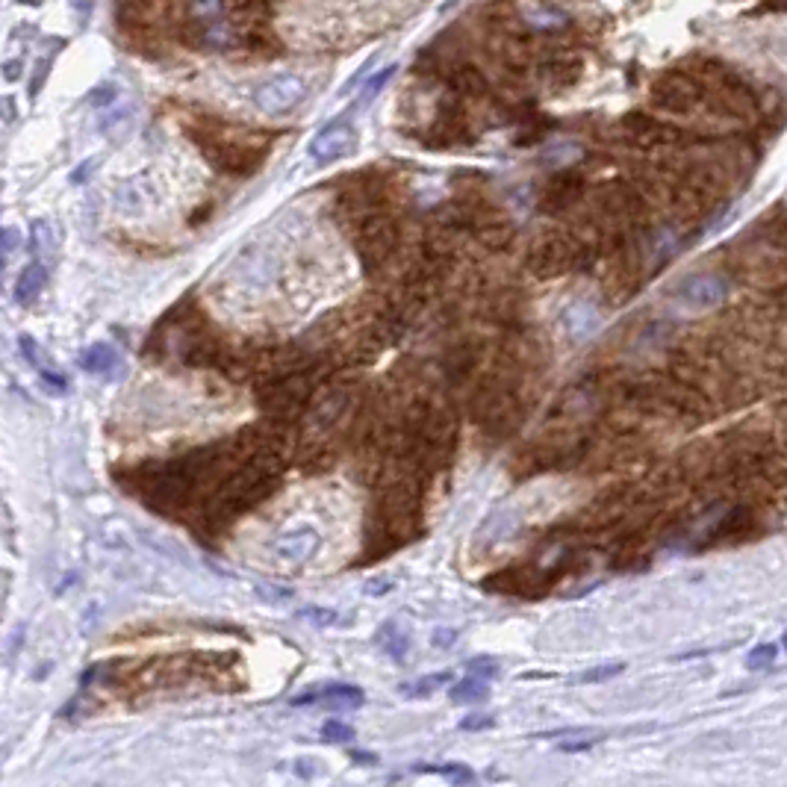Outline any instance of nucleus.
Listing matches in <instances>:
<instances>
[{
  "label": "nucleus",
  "instance_id": "4468645a",
  "mask_svg": "<svg viewBox=\"0 0 787 787\" xmlns=\"http://www.w3.org/2000/svg\"><path fill=\"white\" fill-rule=\"evenodd\" d=\"M357 151V130L345 121H337V124H328L313 142H310V157L313 163L319 166H331V163H339L345 157H351Z\"/></svg>",
  "mask_w": 787,
  "mask_h": 787
},
{
  "label": "nucleus",
  "instance_id": "a211bd4d",
  "mask_svg": "<svg viewBox=\"0 0 787 787\" xmlns=\"http://www.w3.org/2000/svg\"><path fill=\"white\" fill-rule=\"evenodd\" d=\"M351 393L348 390H342V387H331V390H325V393L319 395L313 404H310V422H313V428L319 431V434H331L334 428H337L339 422L348 416V410H351Z\"/></svg>",
  "mask_w": 787,
  "mask_h": 787
},
{
  "label": "nucleus",
  "instance_id": "ea45409f",
  "mask_svg": "<svg viewBox=\"0 0 787 787\" xmlns=\"http://www.w3.org/2000/svg\"><path fill=\"white\" fill-rule=\"evenodd\" d=\"M21 68H24V62H21V59H9V62L3 65V71H6V80H18V77H21Z\"/></svg>",
  "mask_w": 787,
  "mask_h": 787
},
{
  "label": "nucleus",
  "instance_id": "f704fd0d",
  "mask_svg": "<svg viewBox=\"0 0 787 787\" xmlns=\"http://www.w3.org/2000/svg\"><path fill=\"white\" fill-rule=\"evenodd\" d=\"M496 726V717H490V714H472V717H466L463 723H460V729L463 731H487Z\"/></svg>",
  "mask_w": 787,
  "mask_h": 787
},
{
  "label": "nucleus",
  "instance_id": "5701e85b",
  "mask_svg": "<svg viewBox=\"0 0 787 787\" xmlns=\"http://www.w3.org/2000/svg\"><path fill=\"white\" fill-rule=\"evenodd\" d=\"M225 6L236 27L260 24L269 18V0H225Z\"/></svg>",
  "mask_w": 787,
  "mask_h": 787
},
{
  "label": "nucleus",
  "instance_id": "7ed1b4c3",
  "mask_svg": "<svg viewBox=\"0 0 787 787\" xmlns=\"http://www.w3.org/2000/svg\"><path fill=\"white\" fill-rule=\"evenodd\" d=\"M313 395V378L304 369H286L281 375L263 381L257 387V404L266 410L269 419L292 425L310 404Z\"/></svg>",
  "mask_w": 787,
  "mask_h": 787
},
{
  "label": "nucleus",
  "instance_id": "58836bf2",
  "mask_svg": "<svg viewBox=\"0 0 787 787\" xmlns=\"http://www.w3.org/2000/svg\"><path fill=\"white\" fill-rule=\"evenodd\" d=\"M301 617L313 619L316 625H331V622L337 619V614H334V611H319V608H307V611H301Z\"/></svg>",
  "mask_w": 787,
  "mask_h": 787
},
{
  "label": "nucleus",
  "instance_id": "f8f14e48",
  "mask_svg": "<svg viewBox=\"0 0 787 787\" xmlns=\"http://www.w3.org/2000/svg\"><path fill=\"white\" fill-rule=\"evenodd\" d=\"M726 292H729V286L723 281V275H717V272H696L675 286V298L690 310H711V307L723 304Z\"/></svg>",
  "mask_w": 787,
  "mask_h": 787
},
{
  "label": "nucleus",
  "instance_id": "f3484780",
  "mask_svg": "<svg viewBox=\"0 0 787 787\" xmlns=\"http://www.w3.org/2000/svg\"><path fill=\"white\" fill-rule=\"evenodd\" d=\"M581 74H584V62H581V57H575V54H558V57L543 59V62L537 65V80H540V86L549 89V92H566V89H572V86L581 80Z\"/></svg>",
  "mask_w": 787,
  "mask_h": 787
},
{
  "label": "nucleus",
  "instance_id": "2eb2a0df",
  "mask_svg": "<svg viewBox=\"0 0 787 787\" xmlns=\"http://www.w3.org/2000/svg\"><path fill=\"white\" fill-rule=\"evenodd\" d=\"M440 71H443L451 92L460 98H484L490 92L487 74L469 59H446V62H440Z\"/></svg>",
  "mask_w": 787,
  "mask_h": 787
},
{
  "label": "nucleus",
  "instance_id": "f03ea898",
  "mask_svg": "<svg viewBox=\"0 0 787 787\" xmlns=\"http://www.w3.org/2000/svg\"><path fill=\"white\" fill-rule=\"evenodd\" d=\"M519 378L502 372L499 366L478 381V387L472 390V401H469V410H472V419L475 425L481 428L484 437L490 440H505L513 434V428L522 422V410H525V401L519 393Z\"/></svg>",
  "mask_w": 787,
  "mask_h": 787
},
{
  "label": "nucleus",
  "instance_id": "6e6552de",
  "mask_svg": "<svg viewBox=\"0 0 787 787\" xmlns=\"http://www.w3.org/2000/svg\"><path fill=\"white\" fill-rule=\"evenodd\" d=\"M619 136L640 151H658V148H678L687 142V133L670 121H661L649 113H628L619 121Z\"/></svg>",
  "mask_w": 787,
  "mask_h": 787
},
{
  "label": "nucleus",
  "instance_id": "9d476101",
  "mask_svg": "<svg viewBox=\"0 0 787 787\" xmlns=\"http://www.w3.org/2000/svg\"><path fill=\"white\" fill-rule=\"evenodd\" d=\"M307 95H310V86H307L304 77H298V74H275V77H269L266 83L257 86L254 104L260 107V113L278 118V115H289L292 110H298L307 101Z\"/></svg>",
  "mask_w": 787,
  "mask_h": 787
},
{
  "label": "nucleus",
  "instance_id": "79ce46f5",
  "mask_svg": "<svg viewBox=\"0 0 787 787\" xmlns=\"http://www.w3.org/2000/svg\"><path fill=\"white\" fill-rule=\"evenodd\" d=\"M71 6H74V9H77V12H80L83 18H86V15L92 12V6H95V0H71Z\"/></svg>",
  "mask_w": 787,
  "mask_h": 787
},
{
  "label": "nucleus",
  "instance_id": "412c9836",
  "mask_svg": "<svg viewBox=\"0 0 787 787\" xmlns=\"http://www.w3.org/2000/svg\"><path fill=\"white\" fill-rule=\"evenodd\" d=\"M316 699H322L331 708H360L363 705V690L360 687H348V684H334L325 693L310 690L307 696H298L295 705H307V702H316Z\"/></svg>",
  "mask_w": 787,
  "mask_h": 787
},
{
  "label": "nucleus",
  "instance_id": "39448f33",
  "mask_svg": "<svg viewBox=\"0 0 787 787\" xmlns=\"http://www.w3.org/2000/svg\"><path fill=\"white\" fill-rule=\"evenodd\" d=\"M398 239H401L398 222L387 210L354 222V245H357V257L366 266V272L384 269L393 260L398 251Z\"/></svg>",
  "mask_w": 787,
  "mask_h": 787
},
{
  "label": "nucleus",
  "instance_id": "ddd939ff",
  "mask_svg": "<svg viewBox=\"0 0 787 787\" xmlns=\"http://www.w3.org/2000/svg\"><path fill=\"white\" fill-rule=\"evenodd\" d=\"M761 534V519L755 505H734L717 522V528L708 534V546H734V543H746L752 537Z\"/></svg>",
  "mask_w": 787,
  "mask_h": 787
},
{
  "label": "nucleus",
  "instance_id": "c9c22d12",
  "mask_svg": "<svg viewBox=\"0 0 787 787\" xmlns=\"http://www.w3.org/2000/svg\"><path fill=\"white\" fill-rule=\"evenodd\" d=\"M48 71H51V62H45V59H42V62L36 65V74H33V83H30V95H33V98L39 95V89H42V83H45Z\"/></svg>",
  "mask_w": 787,
  "mask_h": 787
},
{
  "label": "nucleus",
  "instance_id": "4be33fe9",
  "mask_svg": "<svg viewBox=\"0 0 787 787\" xmlns=\"http://www.w3.org/2000/svg\"><path fill=\"white\" fill-rule=\"evenodd\" d=\"M45 283H48V269H45L42 260H33L30 266H24L21 278L15 283V298H18V304H33V301L39 298V292L45 289Z\"/></svg>",
  "mask_w": 787,
  "mask_h": 787
},
{
  "label": "nucleus",
  "instance_id": "f257e3e1",
  "mask_svg": "<svg viewBox=\"0 0 787 787\" xmlns=\"http://www.w3.org/2000/svg\"><path fill=\"white\" fill-rule=\"evenodd\" d=\"M189 136L195 139L198 151L207 157L222 174L230 177H251L263 166L269 142L248 130H230L222 121H198L189 127Z\"/></svg>",
  "mask_w": 787,
  "mask_h": 787
},
{
  "label": "nucleus",
  "instance_id": "cd10ccee",
  "mask_svg": "<svg viewBox=\"0 0 787 787\" xmlns=\"http://www.w3.org/2000/svg\"><path fill=\"white\" fill-rule=\"evenodd\" d=\"M776 655H779V646H776V643H764V646H758V649L749 652L746 667H749V670H764V667H770V664L776 661Z\"/></svg>",
  "mask_w": 787,
  "mask_h": 787
},
{
  "label": "nucleus",
  "instance_id": "a878e982",
  "mask_svg": "<svg viewBox=\"0 0 787 787\" xmlns=\"http://www.w3.org/2000/svg\"><path fill=\"white\" fill-rule=\"evenodd\" d=\"M378 643H381V649H384L390 658H395V661H401V658L407 655V634H401V628H398L395 622H387V625L378 631Z\"/></svg>",
  "mask_w": 787,
  "mask_h": 787
},
{
  "label": "nucleus",
  "instance_id": "1a4fd4ad",
  "mask_svg": "<svg viewBox=\"0 0 787 787\" xmlns=\"http://www.w3.org/2000/svg\"><path fill=\"white\" fill-rule=\"evenodd\" d=\"M177 354L189 369H207V366H222L225 345L216 337V331L207 328V322L195 313V316L183 319V325H180Z\"/></svg>",
  "mask_w": 787,
  "mask_h": 787
},
{
  "label": "nucleus",
  "instance_id": "aec40b11",
  "mask_svg": "<svg viewBox=\"0 0 787 787\" xmlns=\"http://www.w3.org/2000/svg\"><path fill=\"white\" fill-rule=\"evenodd\" d=\"M118 363H121V357L115 354V348L107 345V342H95V345H89L80 354V369L89 372V375H98V378H115Z\"/></svg>",
  "mask_w": 787,
  "mask_h": 787
},
{
  "label": "nucleus",
  "instance_id": "b1692460",
  "mask_svg": "<svg viewBox=\"0 0 787 787\" xmlns=\"http://www.w3.org/2000/svg\"><path fill=\"white\" fill-rule=\"evenodd\" d=\"M490 313H493V319L496 322H502V325H519V319H522V301H519V292L516 289H502V292H496L493 295V304H490Z\"/></svg>",
  "mask_w": 787,
  "mask_h": 787
},
{
  "label": "nucleus",
  "instance_id": "6ab92c4d",
  "mask_svg": "<svg viewBox=\"0 0 787 787\" xmlns=\"http://www.w3.org/2000/svg\"><path fill=\"white\" fill-rule=\"evenodd\" d=\"M319 546H322V537L316 528H295L278 537L275 552L289 563H307L319 552Z\"/></svg>",
  "mask_w": 787,
  "mask_h": 787
},
{
  "label": "nucleus",
  "instance_id": "e433bc0d",
  "mask_svg": "<svg viewBox=\"0 0 787 787\" xmlns=\"http://www.w3.org/2000/svg\"><path fill=\"white\" fill-rule=\"evenodd\" d=\"M89 101H92L95 107H104V104H110V101H115V89H113V86H98V89H92Z\"/></svg>",
  "mask_w": 787,
  "mask_h": 787
},
{
  "label": "nucleus",
  "instance_id": "a19ab883",
  "mask_svg": "<svg viewBox=\"0 0 787 787\" xmlns=\"http://www.w3.org/2000/svg\"><path fill=\"white\" fill-rule=\"evenodd\" d=\"M454 637H457L454 631H446V628H443V631H437V637H434V643H437L440 649H446V643H454Z\"/></svg>",
  "mask_w": 787,
  "mask_h": 787
},
{
  "label": "nucleus",
  "instance_id": "c756f323",
  "mask_svg": "<svg viewBox=\"0 0 787 787\" xmlns=\"http://www.w3.org/2000/svg\"><path fill=\"white\" fill-rule=\"evenodd\" d=\"M322 734H325L328 740H334V743H351V740H357V731L351 729V726H345V723H339V720H328V723L322 726Z\"/></svg>",
  "mask_w": 787,
  "mask_h": 787
},
{
  "label": "nucleus",
  "instance_id": "393cba45",
  "mask_svg": "<svg viewBox=\"0 0 787 787\" xmlns=\"http://www.w3.org/2000/svg\"><path fill=\"white\" fill-rule=\"evenodd\" d=\"M487 696H490V687H487V681H481L478 675H472V678H466V681H460V684L451 687V702H454V705H478V702H484Z\"/></svg>",
  "mask_w": 787,
  "mask_h": 787
},
{
  "label": "nucleus",
  "instance_id": "473e14b6",
  "mask_svg": "<svg viewBox=\"0 0 787 787\" xmlns=\"http://www.w3.org/2000/svg\"><path fill=\"white\" fill-rule=\"evenodd\" d=\"M416 770H428V773H440V776H446V779H451V782H472L475 776L466 770V767H460V764H449V767H416Z\"/></svg>",
  "mask_w": 787,
  "mask_h": 787
},
{
  "label": "nucleus",
  "instance_id": "bb28decb",
  "mask_svg": "<svg viewBox=\"0 0 787 787\" xmlns=\"http://www.w3.org/2000/svg\"><path fill=\"white\" fill-rule=\"evenodd\" d=\"M451 681V673H437V675H428V678H419L416 684H407L404 690L410 693V696H431L437 687H443V684H449Z\"/></svg>",
  "mask_w": 787,
  "mask_h": 787
},
{
  "label": "nucleus",
  "instance_id": "7c9ffc66",
  "mask_svg": "<svg viewBox=\"0 0 787 787\" xmlns=\"http://www.w3.org/2000/svg\"><path fill=\"white\" fill-rule=\"evenodd\" d=\"M393 74H395L393 65H387V68H384L381 74H375V77L369 80V86H366V89L360 92V101H363V104H366V101H372V98H375V95H378V92H381V89L387 86V80H390Z\"/></svg>",
  "mask_w": 787,
  "mask_h": 787
},
{
  "label": "nucleus",
  "instance_id": "0eeeda50",
  "mask_svg": "<svg viewBox=\"0 0 787 787\" xmlns=\"http://www.w3.org/2000/svg\"><path fill=\"white\" fill-rule=\"evenodd\" d=\"M561 572H543L534 563H516L493 572L484 578L487 593H502V596H516V599H540L552 590Z\"/></svg>",
  "mask_w": 787,
  "mask_h": 787
},
{
  "label": "nucleus",
  "instance_id": "423d86ee",
  "mask_svg": "<svg viewBox=\"0 0 787 787\" xmlns=\"http://www.w3.org/2000/svg\"><path fill=\"white\" fill-rule=\"evenodd\" d=\"M652 104L664 113L673 115H687L693 113L705 98H708V89L705 83L693 74V71H664L652 80Z\"/></svg>",
  "mask_w": 787,
  "mask_h": 787
},
{
  "label": "nucleus",
  "instance_id": "dca6fc26",
  "mask_svg": "<svg viewBox=\"0 0 787 787\" xmlns=\"http://www.w3.org/2000/svg\"><path fill=\"white\" fill-rule=\"evenodd\" d=\"M484 360V342L481 339H460L454 342L443 357V372L449 384H466L475 369Z\"/></svg>",
  "mask_w": 787,
  "mask_h": 787
},
{
  "label": "nucleus",
  "instance_id": "72a5a7b5",
  "mask_svg": "<svg viewBox=\"0 0 787 787\" xmlns=\"http://www.w3.org/2000/svg\"><path fill=\"white\" fill-rule=\"evenodd\" d=\"M30 233H33V251H36V254H45V251L51 248V227L45 225V222H33Z\"/></svg>",
  "mask_w": 787,
  "mask_h": 787
},
{
  "label": "nucleus",
  "instance_id": "2f4dec72",
  "mask_svg": "<svg viewBox=\"0 0 787 787\" xmlns=\"http://www.w3.org/2000/svg\"><path fill=\"white\" fill-rule=\"evenodd\" d=\"M466 667H469V673L478 675V678H496L499 675V661L496 658H472Z\"/></svg>",
  "mask_w": 787,
  "mask_h": 787
},
{
  "label": "nucleus",
  "instance_id": "20e7f679",
  "mask_svg": "<svg viewBox=\"0 0 787 787\" xmlns=\"http://www.w3.org/2000/svg\"><path fill=\"white\" fill-rule=\"evenodd\" d=\"M578 266V239L572 230H543L531 239L525 254V269L534 278L552 281Z\"/></svg>",
  "mask_w": 787,
  "mask_h": 787
},
{
  "label": "nucleus",
  "instance_id": "4c0bfd02",
  "mask_svg": "<svg viewBox=\"0 0 787 787\" xmlns=\"http://www.w3.org/2000/svg\"><path fill=\"white\" fill-rule=\"evenodd\" d=\"M770 12H787V0H761L752 15H770Z\"/></svg>",
  "mask_w": 787,
  "mask_h": 787
},
{
  "label": "nucleus",
  "instance_id": "37998d69",
  "mask_svg": "<svg viewBox=\"0 0 787 787\" xmlns=\"http://www.w3.org/2000/svg\"><path fill=\"white\" fill-rule=\"evenodd\" d=\"M776 301H779V310H782V313H787V283L776 289Z\"/></svg>",
  "mask_w": 787,
  "mask_h": 787
},
{
  "label": "nucleus",
  "instance_id": "c85d7f7f",
  "mask_svg": "<svg viewBox=\"0 0 787 787\" xmlns=\"http://www.w3.org/2000/svg\"><path fill=\"white\" fill-rule=\"evenodd\" d=\"M622 670H625V664H605V667H593V670L581 673L575 681H578V684H596V681H608V678H614V675H619Z\"/></svg>",
  "mask_w": 787,
  "mask_h": 787
},
{
  "label": "nucleus",
  "instance_id": "9b49d317",
  "mask_svg": "<svg viewBox=\"0 0 787 787\" xmlns=\"http://www.w3.org/2000/svg\"><path fill=\"white\" fill-rule=\"evenodd\" d=\"M584 189H587V180L578 169L555 171L540 189V210L549 216H561L584 198Z\"/></svg>",
  "mask_w": 787,
  "mask_h": 787
}]
</instances>
